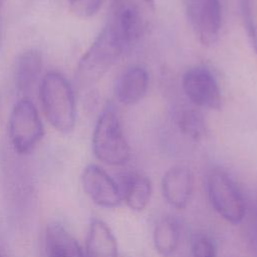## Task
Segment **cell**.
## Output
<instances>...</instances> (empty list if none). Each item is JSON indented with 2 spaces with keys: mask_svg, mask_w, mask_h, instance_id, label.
<instances>
[{
  "mask_svg": "<svg viewBox=\"0 0 257 257\" xmlns=\"http://www.w3.org/2000/svg\"><path fill=\"white\" fill-rule=\"evenodd\" d=\"M126 48L117 31L107 22L79 60L76 74L79 88H88L98 82Z\"/></svg>",
  "mask_w": 257,
  "mask_h": 257,
  "instance_id": "cell-1",
  "label": "cell"
},
{
  "mask_svg": "<svg viewBox=\"0 0 257 257\" xmlns=\"http://www.w3.org/2000/svg\"><path fill=\"white\" fill-rule=\"evenodd\" d=\"M39 97L49 123L62 134L70 133L76 121V104L68 80L56 70L48 71L41 79Z\"/></svg>",
  "mask_w": 257,
  "mask_h": 257,
  "instance_id": "cell-2",
  "label": "cell"
},
{
  "mask_svg": "<svg viewBox=\"0 0 257 257\" xmlns=\"http://www.w3.org/2000/svg\"><path fill=\"white\" fill-rule=\"evenodd\" d=\"M91 147L95 158L109 166H122L131 158V147L111 104L101 110L96 120Z\"/></svg>",
  "mask_w": 257,
  "mask_h": 257,
  "instance_id": "cell-3",
  "label": "cell"
},
{
  "mask_svg": "<svg viewBox=\"0 0 257 257\" xmlns=\"http://www.w3.org/2000/svg\"><path fill=\"white\" fill-rule=\"evenodd\" d=\"M155 15V0H111L107 22L128 48L148 33Z\"/></svg>",
  "mask_w": 257,
  "mask_h": 257,
  "instance_id": "cell-4",
  "label": "cell"
},
{
  "mask_svg": "<svg viewBox=\"0 0 257 257\" xmlns=\"http://www.w3.org/2000/svg\"><path fill=\"white\" fill-rule=\"evenodd\" d=\"M208 198L215 212L226 222L237 225L246 216V203L235 181L223 170L211 169L206 177Z\"/></svg>",
  "mask_w": 257,
  "mask_h": 257,
  "instance_id": "cell-5",
  "label": "cell"
},
{
  "mask_svg": "<svg viewBox=\"0 0 257 257\" xmlns=\"http://www.w3.org/2000/svg\"><path fill=\"white\" fill-rule=\"evenodd\" d=\"M8 132L12 147L19 155L30 154L42 140L44 127L38 110L29 97H22L13 106Z\"/></svg>",
  "mask_w": 257,
  "mask_h": 257,
  "instance_id": "cell-6",
  "label": "cell"
},
{
  "mask_svg": "<svg viewBox=\"0 0 257 257\" xmlns=\"http://www.w3.org/2000/svg\"><path fill=\"white\" fill-rule=\"evenodd\" d=\"M182 88L192 105L220 109L222 104L220 86L208 67L197 65L189 68L182 77Z\"/></svg>",
  "mask_w": 257,
  "mask_h": 257,
  "instance_id": "cell-7",
  "label": "cell"
},
{
  "mask_svg": "<svg viewBox=\"0 0 257 257\" xmlns=\"http://www.w3.org/2000/svg\"><path fill=\"white\" fill-rule=\"evenodd\" d=\"M190 24L204 45H211L219 37L222 25L221 0H186Z\"/></svg>",
  "mask_w": 257,
  "mask_h": 257,
  "instance_id": "cell-8",
  "label": "cell"
},
{
  "mask_svg": "<svg viewBox=\"0 0 257 257\" xmlns=\"http://www.w3.org/2000/svg\"><path fill=\"white\" fill-rule=\"evenodd\" d=\"M81 187L86 196L97 206L106 209L118 207L121 202V193L116 181L101 167L87 165L80 176Z\"/></svg>",
  "mask_w": 257,
  "mask_h": 257,
  "instance_id": "cell-9",
  "label": "cell"
},
{
  "mask_svg": "<svg viewBox=\"0 0 257 257\" xmlns=\"http://www.w3.org/2000/svg\"><path fill=\"white\" fill-rule=\"evenodd\" d=\"M161 186L163 197L170 206L185 209L194 194L195 177L189 167L176 165L166 171Z\"/></svg>",
  "mask_w": 257,
  "mask_h": 257,
  "instance_id": "cell-10",
  "label": "cell"
},
{
  "mask_svg": "<svg viewBox=\"0 0 257 257\" xmlns=\"http://www.w3.org/2000/svg\"><path fill=\"white\" fill-rule=\"evenodd\" d=\"M42 67L43 59L39 50L30 48L18 55L14 66V84L18 94L28 97L40 77Z\"/></svg>",
  "mask_w": 257,
  "mask_h": 257,
  "instance_id": "cell-11",
  "label": "cell"
},
{
  "mask_svg": "<svg viewBox=\"0 0 257 257\" xmlns=\"http://www.w3.org/2000/svg\"><path fill=\"white\" fill-rule=\"evenodd\" d=\"M149 87V74L145 67L132 65L118 77L114 86L116 99L125 105L139 102Z\"/></svg>",
  "mask_w": 257,
  "mask_h": 257,
  "instance_id": "cell-12",
  "label": "cell"
},
{
  "mask_svg": "<svg viewBox=\"0 0 257 257\" xmlns=\"http://www.w3.org/2000/svg\"><path fill=\"white\" fill-rule=\"evenodd\" d=\"M118 186L122 202L132 211L141 212L147 208L153 194V185L148 176L138 172L125 174Z\"/></svg>",
  "mask_w": 257,
  "mask_h": 257,
  "instance_id": "cell-13",
  "label": "cell"
},
{
  "mask_svg": "<svg viewBox=\"0 0 257 257\" xmlns=\"http://www.w3.org/2000/svg\"><path fill=\"white\" fill-rule=\"evenodd\" d=\"M45 251L46 257H84L77 239L58 222L46 226Z\"/></svg>",
  "mask_w": 257,
  "mask_h": 257,
  "instance_id": "cell-14",
  "label": "cell"
},
{
  "mask_svg": "<svg viewBox=\"0 0 257 257\" xmlns=\"http://www.w3.org/2000/svg\"><path fill=\"white\" fill-rule=\"evenodd\" d=\"M84 257H117V242L108 225L100 219L89 223Z\"/></svg>",
  "mask_w": 257,
  "mask_h": 257,
  "instance_id": "cell-15",
  "label": "cell"
},
{
  "mask_svg": "<svg viewBox=\"0 0 257 257\" xmlns=\"http://www.w3.org/2000/svg\"><path fill=\"white\" fill-rule=\"evenodd\" d=\"M181 241V229L178 221L166 216L161 218L153 231V243L156 251L163 257H170L176 253Z\"/></svg>",
  "mask_w": 257,
  "mask_h": 257,
  "instance_id": "cell-16",
  "label": "cell"
},
{
  "mask_svg": "<svg viewBox=\"0 0 257 257\" xmlns=\"http://www.w3.org/2000/svg\"><path fill=\"white\" fill-rule=\"evenodd\" d=\"M175 121L179 131L188 139L201 140L206 134L203 114L196 106H180L175 112Z\"/></svg>",
  "mask_w": 257,
  "mask_h": 257,
  "instance_id": "cell-17",
  "label": "cell"
},
{
  "mask_svg": "<svg viewBox=\"0 0 257 257\" xmlns=\"http://www.w3.org/2000/svg\"><path fill=\"white\" fill-rule=\"evenodd\" d=\"M192 254L193 257H216L215 242L207 235H196L192 242Z\"/></svg>",
  "mask_w": 257,
  "mask_h": 257,
  "instance_id": "cell-18",
  "label": "cell"
},
{
  "mask_svg": "<svg viewBox=\"0 0 257 257\" xmlns=\"http://www.w3.org/2000/svg\"><path fill=\"white\" fill-rule=\"evenodd\" d=\"M103 0H69L72 13L81 18L93 16L100 8Z\"/></svg>",
  "mask_w": 257,
  "mask_h": 257,
  "instance_id": "cell-19",
  "label": "cell"
},
{
  "mask_svg": "<svg viewBox=\"0 0 257 257\" xmlns=\"http://www.w3.org/2000/svg\"><path fill=\"white\" fill-rule=\"evenodd\" d=\"M241 8L248 34L257 32V0H241Z\"/></svg>",
  "mask_w": 257,
  "mask_h": 257,
  "instance_id": "cell-20",
  "label": "cell"
},
{
  "mask_svg": "<svg viewBox=\"0 0 257 257\" xmlns=\"http://www.w3.org/2000/svg\"><path fill=\"white\" fill-rule=\"evenodd\" d=\"M251 230H252V236H253V241L257 247V201L254 204V207L252 209V214H251Z\"/></svg>",
  "mask_w": 257,
  "mask_h": 257,
  "instance_id": "cell-21",
  "label": "cell"
},
{
  "mask_svg": "<svg viewBox=\"0 0 257 257\" xmlns=\"http://www.w3.org/2000/svg\"><path fill=\"white\" fill-rule=\"evenodd\" d=\"M249 37H250L251 43H252V45H253L254 51H255V53L257 54V32H254V33L250 34Z\"/></svg>",
  "mask_w": 257,
  "mask_h": 257,
  "instance_id": "cell-22",
  "label": "cell"
},
{
  "mask_svg": "<svg viewBox=\"0 0 257 257\" xmlns=\"http://www.w3.org/2000/svg\"><path fill=\"white\" fill-rule=\"evenodd\" d=\"M0 37H1V16H0Z\"/></svg>",
  "mask_w": 257,
  "mask_h": 257,
  "instance_id": "cell-23",
  "label": "cell"
},
{
  "mask_svg": "<svg viewBox=\"0 0 257 257\" xmlns=\"http://www.w3.org/2000/svg\"><path fill=\"white\" fill-rule=\"evenodd\" d=\"M0 257H2V255H1V253H0Z\"/></svg>",
  "mask_w": 257,
  "mask_h": 257,
  "instance_id": "cell-24",
  "label": "cell"
}]
</instances>
